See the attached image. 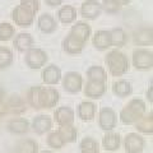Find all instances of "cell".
<instances>
[{"mask_svg":"<svg viewBox=\"0 0 153 153\" xmlns=\"http://www.w3.org/2000/svg\"><path fill=\"white\" fill-rule=\"evenodd\" d=\"M116 112L110 107H102L98 114V125L105 131H110L116 126Z\"/></svg>","mask_w":153,"mask_h":153,"instance_id":"obj_7","label":"cell"},{"mask_svg":"<svg viewBox=\"0 0 153 153\" xmlns=\"http://www.w3.org/2000/svg\"><path fill=\"white\" fill-rule=\"evenodd\" d=\"M38 144L33 139H23L18 143L16 153H37Z\"/></svg>","mask_w":153,"mask_h":153,"instance_id":"obj_31","label":"cell"},{"mask_svg":"<svg viewBox=\"0 0 153 153\" xmlns=\"http://www.w3.org/2000/svg\"><path fill=\"white\" fill-rule=\"evenodd\" d=\"M38 10H40L38 0H22L21 4L13 10V21L19 27L28 28L32 26Z\"/></svg>","mask_w":153,"mask_h":153,"instance_id":"obj_1","label":"cell"},{"mask_svg":"<svg viewBox=\"0 0 153 153\" xmlns=\"http://www.w3.org/2000/svg\"><path fill=\"white\" fill-rule=\"evenodd\" d=\"M91 32L92 31H91V26L88 25V23L76 22L75 25L71 27L69 35L74 36L75 38H78L80 42H83V44L85 45V42H87L89 40V37H91Z\"/></svg>","mask_w":153,"mask_h":153,"instance_id":"obj_14","label":"cell"},{"mask_svg":"<svg viewBox=\"0 0 153 153\" xmlns=\"http://www.w3.org/2000/svg\"><path fill=\"white\" fill-rule=\"evenodd\" d=\"M37 26L40 28V31L45 35H50L54 33L57 28V23L55 21V18L49 13H44L41 14L37 19Z\"/></svg>","mask_w":153,"mask_h":153,"instance_id":"obj_12","label":"cell"},{"mask_svg":"<svg viewBox=\"0 0 153 153\" xmlns=\"http://www.w3.org/2000/svg\"><path fill=\"white\" fill-rule=\"evenodd\" d=\"M40 88L41 85H36V87H31L30 89L27 91L26 94V100L27 103L32 106L33 108L40 110V105H38V96H40Z\"/></svg>","mask_w":153,"mask_h":153,"instance_id":"obj_33","label":"cell"},{"mask_svg":"<svg viewBox=\"0 0 153 153\" xmlns=\"http://www.w3.org/2000/svg\"><path fill=\"white\" fill-rule=\"evenodd\" d=\"M133 65L138 70H149L153 66V52L148 49H137L133 52Z\"/></svg>","mask_w":153,"mask_h":153,"instance_id":"obj_4","label":"cell"},{"mask_svg":"<svg viewBox=\"0 0 153 153\" xmlns=\"http://www.w3.org/2000/svg\"><path fill=\"white\" fill-rule=\"evenodd\" d=\"M80 16L85 19H89V21H93V19H97L102 13V7L101 3L97 1V0H85L80 7Z\"/></svg>","mask_w":153,"mask_h":153,"instance_id":"obj_9","label":"cell"},{"mask_svg":"<svg viewBox=\"0 0 153 153\" xmlns=\"http://www.w3.org/2000/svg\"><path fill=\"white\" fill-rule=\"evenodd\" d=\"M32 128H33V130H35L36 134L42 135V134L50 131V129L52 128V120L50 119V116H47V115H40V116H36L33 119Z\"/></svg>","mask_w":153,"mask_h":153,"instance_id":"obj_19","label":"cell"},{"mask_svg":"<svg viewBox=\"0 0 153 153\" xmlns=\"http://www.w3.org/2000/svg\"><path fill=\"white\" fill-rule=\"evenodd\" d=\"M57 19L63 25H70L76 19V9L71 5H63L57 10Z\"/></svg>","mask_w":153,"mask_h":153,"instance_id":"obj_24","label":"cell"},{"mask_svg":"<svg viewBox=\"0 0 153 153\" xmlns=\"http://www.w3.org/2000/svg\"><path fill=\"white\" fill-rule=\"evenodd\" d=\"M47 146L50 148H52V149H61V148L65 146V143L63 139H61L59 133L52 131L49 134V137H47Z\"/></svg>","mask_w":153,"mask_h":153,"instance_id":"obj_35","label":"cell"},{"mask_svg":"<svg viewBox=\"0 0 153 153\" xmlns=\"http://www.w3.org/2000/svg\"><path fill=\"white\" fill-rule=\"evenodd\" d=\"M110 40H111V46H116L117 49L123 47L128 41L126 32L120 27L114 28V30L110 31Z\"/></svg>","mask_w":153,"mask_h":153,"instance_id":"obj_26","label":"cell"},{"mask_svg":"<svg viewBox=\"0 0 153 153\" xmlns=\"http://www.w3.org/2000/svg\"><path fill=\"white\" fill-rule=\"evenodd\" d=\"M33 44H35V40L33 37L30 35V33H19V35L16 36L13 41V46L19 51V52H26L30 49L33 47Z\"/></svg>","mask_w":153,"mask_h":153,"instance_id":"obj_18","label":"cell"},{"mask_svg":"<svg viewBox=\"0 0 153 153\" xmlns=\"http://www.w3.org/2000/svg\"><path fill=\"white\" fill-rule=\"evenodd\" d=\"M105 93H106V85L103 82L88 80L84 87V94L92 100H100Z\"/></svg>","mask_w":153,"mask_h":153,"instance_id":"obj_11","label":"cell"},{"mask_svg":"<svg viewBox=\"0 0 153 153\" xmlns=\"http://www.w3.org/2000/svg\"><path fill=\"white\" fill-rule=\"evenodd\" d=\"M60 94L55 88H40V96H38V105L40 108H52L59 102Z\"/></svg>","mask_w":153,"mask_h":153,"instance_id":"obj_6","label":"cell"},{"mask_svg":"<svg viewBox=\"0 0 153 153\" xmlns=\"http://www.w3.org/2000/svg\"><path fill=\"white\" fill-rule=\"evenodd\" d=\"M146 114V102L140 98H133L120 111V120L125 125L135 124Z\"/></svg>","mask_w":153,"mask_h":153,"instance_id":"obj_3","label":"cell"},{"mask_svg":"<svg viewBox=\"0 0 153 153\" xmlns=\"http://www.w3.org/2000/svg\"><path fill=\"white\" fill-rule=\"evenodd\" d=\"M106 65L108 68L110 74L114 76H121L124 74H126L130 68L129 60L125 54H123L120 50H111L106 55Z\"/></svg>","mask_w":153,"mask_h":153,"instance_id":"obj_2","label":"cell"},{"mask_svg":"<svg viewBox=\"0 0 153 153\" xmlns=\"http://www.w3.org/2000/svg\"><path fill=\"white\" fill-rule=\"evenodd\" d=\"M133 40L138 46H151L153 44V31L152 27L139 28L133 36Z\"/></svg>","mask_w":153,"mask_h":153,"instance_id":"obj_16","label":"cell"},{"mask_svg":"<svg viewBox=\"0 0 153 153\" xmlns=\"http://www.w3.org/2000/svg\"><path fill=\"white\" fill-rule=\"evenodd\" d=\"M44 1L46 3V5H49V7H59L63 4L64 0H44Z\"/></svg>","mask_w":153,"mask_h":153,"instance_id":"obj_38","label":"cell"},{"mask_svg":"<svg viewBox=\"0 0 153 153\" xmlns=\"http://www.w3.org/2000/svg\"><path fill=\"white\" fill-rule=\"evenodd\" d=\"M5 103V110L7 114L12 115H21L26 111V102L19 97V96H12L10 98H8L7 101H4Z\"/></svg>","mask_w":153,"mask_h":153,"instance_id":"obj_15","label":"cell"},{"mask_svg":"<svg viewBox=\"0 0 153 153\" xmlns=\"http://www.w3.org/2000/svg\"><path fill=\"white\" fill-rule=\"evenodd\" d=\"M144 139L137 133H129L125 137V142H124L126 153H142L144 149Z\"/></svg>","mask_w":153,"mask_h":153,"instance_id":"obj_10","label":"cell"},{"mask_svg":"<svg viewBox=\"0 0 153 153\" xmlns=\"http://www.w3.org/2000/svg\"><path fill=\"white\" fill-rule=\"evenodd\" d=\"M26 64L30 66L31 69H41L44 66L47 60H49V56H47L46 51H44L42 49H38V47H32L28 51H26Z\"/></svg>","mask_w":153,"mask_h":153,"instance_id":"obj_5","label":"cell"},{"mask_svg":"<svg viewBox=\"0 0 153 153\" xmlns=\"http://www.w3.org/2000/svg\"><path fill=\"white\" fill-rule=\"evenodd\" d=\"M138 131L143 134H152L153 133V115H143V116L135 123Z\"/></svg>","mask_w":153,"mask_h":153,"instance_id":"obj_28","label":"cell"},{"mask_svg":"<svg viewBox=\"0 0 153 153\" xmlns=\"http://www.w3.org/2000/svg\"><path fill=\"white\" fill-rule=\"evenodd\" d=\"M60 79H61V69L54 64L46 66L44 71H42V80L47 85H55L60 82Z\"/></svg>","mask_w":153,"mask_h":153,"instance_id":"obj_13","label":"cell"},{"mask_svg":"<svg viewBox=\"0 0 153 153\" xmlns=\"http://www.w3.org/2000/svg\"><path fill=\"white\" fill-rule=\"evenodd\" d=\"M7 128L10 133L17 134V135H22V134H26L28 131V129H30V123H28L26 119L17 117V119L9 120L7 124Z\"/></svg>","mask_w":153,"mask_h":153,"instance_id":"obj_22","label":"cell"},{"mask_svg":"<svg viewBox=\"0 0 153 153\" xmlns=\"http://www.w3.org/2000/svg\"><path fill=\"white\" fill-rule=\"evenodd\" d=\"M13 63V52L5 46H0V69H7Z\"/></svg>","mask_w":153,"mask_h":153,"instance_id":"obj_34","label":"cell"},{"mask_svg":"<svg viewBox=\"0 0 153 153\" xmlns=\"http://www.w3.org/2000/svg\"><path fill=\"white\" fill-rule=\"evenodd\" d=\"M112 92L117 96V97H128L131 93V84L128 80H117L112 85Z\"/></svg>","mask_w":153,"mask_h":153,"instance_id":"obj_30","label":"cell"},{"mask_svg":"<svg viewBox=\"0 0 153 153\" xmlns=\"http://www.w3.org/2000/svg\"><path fill=\"white\" fill-rule=\"evenodd\" d=\"M14 36V27L10 23H0V41H9Z\"/></svg>","mask_w":153,"mask_h":153,"instance_id":"obj_37","label":"cell"},{"mask_svg":"<svg viewBox=\"0 0 153 153\" xmlns=\"http://www.w3.org/2000/svg\"><path fill=\"white\" fill-rule=\"evenodd\" d=\"M80 153H100L98 143L93 138H84L79 144Z\"/></svg>","mask_w":153,"mask_h":153,"instance_id":"obj_32","label":"cell"},{"mask_svg":"<svg viewBox=\"0 0 153 153\" xmlns=\"http://www.w3.org/2000/svg\"><path fill=\"white\" fill-rule=\"evenodd\" d=\"M7 115V110H5V103L4 101H0V117Z\"/></svg>","mask_w":153,"mask_h":153,"instance_id":"obj_39","label":"cell"},{"mask_svg":"<svg viewBox=\"0 0 153 153\" xmlns=\"http://www.w3.org/2000/svg\"><path fill=\"white\" fill-rule=\"evenodd\" d=\"M102 10L106 12L107 14H116L120 12V9L123 5H120V3L116 0H103L101 3Z\"/></svg>","mask_w":153,"mask_h":153,"instance_id":"obj_36","label":"cell"},{"mask_svg":"<svg viewBox=\"0 0 153 153\" xmlns=\"http://www.w3.org/2000/svg\"><path fill=\"white\" fill-rule=\"evenodd\" d=\"M96 116V105L93 102L84 101L78 106V117L83 121H92Z\"/></svg>","mask_w":153,"mask_h":153,"instance_id":"obj_23","label":"cell"},{"mask_svg":"<svg viewBox=\"0 0 153 153\" xmlns=\"http://www.w3.org/2000/svg\"><path fill=\"white\" fill-rule=\"evenodd\" d=\"M87 76H88V80H97V82H103V83L107 79L106 70L102 66H97V65L89 66L87 70Z\"/></svg>","mask_w":153,"mask_h":153,"instance_id":"obj_29","label":"cell"},{"mask_svg":"<svg viewBox=\"0 0 153 153\" xmlns=\"http://www.w3.org/2000/svg\"><path fill=\"white\" fill-rule=\"evenodd\" d=\"M74 111L68 106H63L59 107L54 112V119L59 125H68V124H73L74 123Z\"/></svg>","mask_w":153,"mask_h":153,"instance_id":"obj_17","label":"cell"},{"mask_svg":"<svg viewBox=\"0 0 153 153\" xmlns=\"http://www.w3.org/2000/svg\"><path fill=\"white\" fill-rule=\"evenodd\" d=\"M63 87L69 93H78L83 87V78L76 71H69L63 78Z\"/></svg>","mask_w":153,"mask_h":153,"instance_id":"obj_8","label":"cell"},{"mask_svg":"<svg viewBox=\"0 0 153 153\" xmlns=\"http://www.w3.org/2000/svg\"><path fill=\"white\" fill-rule=\"evenodd\" d=\"M116 1L120 3V5H128V4L130 3L131 0H116Z\"/></svg>","mask_w":153,"mask_h":153,"instance_id":"obj_40","label":"cell"},{"mask_svg":"<svg viewBox=\"0 0 153 153\" xmlns=\"http://www.w3.org/2000/svg\"><path fill=\"white\" fill-rule=\"evenodd\" d=\"M41 153H54L52 151H44V152H41Z\"/></svg>","mask_w":153,"mask_h":153,"instance_id":"obj_43","label":"cell"},{"mask_svg":"<svg viewBox=\"0 0 153 153\" xmlns=\"http://www.w3.org/2000/svg\"><path fill=\"white\" fill-rule=\"evenodd\" d=\"M59 135L61 137V139L64 140V143H73L76 140V135H78V131L74 128L73 124H68V125H59Z\"/></svg>","mask_w":153,"mask_h":153,"instance_id":"obj_25","label":"cell"},{"mask_svg":"<svg viewBox=\"0 0 153 153\" xmlns=\"http://www.w3.org/2000/svg\"><path fill=\"white\" fill-rule=\"evenodd\" d=\"M3 100H4V92H3L1 87H0V101H3Z\"/></svg>","mask_w":153,"mask_h":153,"instance_id":"obj_42","label":"cell"},{"mask_svg":"<svg viewBox=\"0 0 153 153\" xmlns=\"http://www.w3.org/2000/svg\"><path fill=\"white\" fill-rule=\"evenodd\" d=\"M147 96H148V100H149V102H152V85L149 87V91L147 92Z\"/></svg>","mask_w":153,"mask_h":153,"instance_id":"obj_41","label":"cell"},{"mask_svg":"<svg viewBox=\"0 0 153 153\" xmlns=\"http://www.w3.org/2000/svg\"><path fill=\"white\" fill-rule=\"evenodd\" d=\"M63 49L65 52H68L70 55H76V54H80L84 49V44L80 42L78 38H75L74 36H66L63 41Z\"/></svg>","mask_w":153,"mask_h":153,"instance_id":"obj_20","label":"cell"},{"mask_svg":"<svg viewBox=\"0 0 153 153\" xmlns=\"http://www.w3.org/2000/svg\"><path fill=\"white\" fill-rule=\"evenodd\" d=\"M93 46L100 51L107 50L108 47H111V40H110V31L100 30L94 33L92 38Z\"/></svg>","mask_w":153,"mask_h":153,"instance_id":"obj_21","label":"cell"},{"mask_svg":"<svg viewBox=\"0 0 153 153\" xmlns=\"http://www.w3.org/2000/svg\"><path fill=\"white\" fill-rule=\"evenodd\" d=\"M102 144L106 151H111V152L116 151V149H119V147H120V135H119L117 133H112L110 130L106 135L103 137Z\"/></svg>","mask_w":153,"mask_h":153,"instance_id":"obj_27","label":"cell"}]
</instances>
